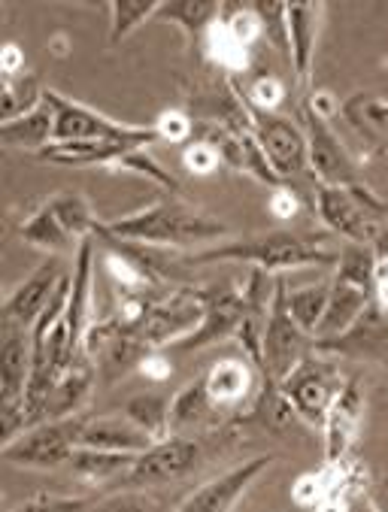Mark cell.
Masks as SVG:
<instances>
[{"label":"cell","instance_id":"4","mask_svg":"<svg viewBox=\"0 0 388 512\" xmlns=\"http://www.w3.org/2000/svg\"><path fill=\"white\" fill-rule=\"evenodd\" d=\"M231 79V91L240 97V104L246 110V119H249V131L252 137L258 140L270 170L279 176V182H288V185H298L301 179H310V152H307V134L301 125H295L291 119L279 116V113H264L258 107H252L249 100L243 97L240 85L234 76Z\"/></svg>","mask_w":388,"mask_h":512},{"label":"cell","instance_id":"37","mask_svg":"<svg viewBox=\"0 0 388 512\" xmlns=\"http://www.w3.org/2000/svg\"><path fill=\"white\" fill-rule=\"evenodd\" d=\"M328 494H331V482L325 479V473H307L291 488V497L301 506H319Z\"/></svg>","mask_w":388,"mask_h":512},{"label":"cell","instance_id":"32","mask_svg":"<svg viewBox=\"0 0 388 512\" xmlns=\"http://www.w3.org/2000/svg\"><path fill=\"white\" fill-rule=\"evenodd\" d=\"M237 79V76H234ZM240 85V82H237ZM243 97L249 100L252 107L264 110V113H276L279 104L288 97V85L279 76H258L255 82H249L246 88H240Z\"/></svg>","mask_w":388,"mask_h":512},{"label":"cell","instance_id":"16","mask_svg":"<svg viewBox=\"0 0 388 512\" xmlns=\"http://www.w3.org/2000/svg\"><path fill=\"white\" fill-rule=\"evenodd\" d=\"M370 303H373V291H367L355 282H346L340 276H331V297H328V310L319 325L316 343H331V340H340L343 334H349L364 319Z\"/></svg>","mask_w":388,"mask_h":512},{"label":"cell","instance_id":"29","mask_svg":"<svg viewBox=\"0 0 388 512\" xmlns=\"http://www.w3.org/2000/svg\"><path fill=\"white\" fill-rule=\"evenodd\" d=\"M161 0H116L110 4V46L128 40L146 22H155Z\"/></svg>","mask_w":388,"mask_h":512},{"label":"cell","instance_id":"21","mask_svg":"<svg viewBox=\"0 0 388 512\" xmlns=\"http://www.w3.org/2000/svg\"><path fill=\"white\" fill-rule=\"evenodd\" d=\"M0 140H4L7 149L34 152V155H40L46 146H52L55 143V113H52L49 100L43 97L40 107H34L22 119L0 125Z\"/></svg>","mask_w":388,"mask_h":512},{"label":"cell","instance_id":"25","mask_svg":"<svg viewBox=\"0 0 388 512\" xmlns=\"http://www.w3.org/2000/svg\"><path fill=\"white\" fill-rule=\"evenodd\" d=\"M213 413H219L216 403L207 394V382L204 376H198L194 382H188L176 397H173V434H182L188 428H204L213 422Z\"/></svg>","mask_w":388,"mask_h":512},{"label":"cell","instance_id":"5","mask_svg":"<svg viewBox=\"0 0 388 512\" xmlns=\"http://www.w3.org/2000/svg\"><path fill=\"white\" fill-rule=\"evenodd\" d=\"M346 382L349 379L340 373L337 361L313 352L276 385V394L288 406V413H295L301 422L313 428H325L328 413L343 394Z\"/></svg>","mask_w":388,"mask_h":512},{"label":"cell","instance_id":"30","mask_svg":"<svg viewBox=\"0 0 388 512\" xmlns=\"http://www.w3.org/2000/svg\"><path fill=\"white\" fill-rule=\"evenodd\" d=\"M40 100H43V88L37 85L34 76L4 79V91H0V119L4 122L22 119L25 113L40 107Z\"/></svg>","mask_w":388,"mask_h":512},{"label":"cell","instance_id":"31","mask_svg":"<svg viewBox=\"0 0 388 512\" xmlns=\"http://www.w3.org/2000/svg\"><path fill=\"white\" fill-rule=\"evenodd\" d=\"M152 128H155L158 140L173 143V146H188L194 140V134H198V119H194L188 110L173 107V110H164Z\"/></svg>","mask_w":388,"mask_h":512},{"label":"cell","instance_id":"19","mask_svg":"<svg viewBox=\"0 0 388 512\" xmlns=\"http://www.w3.org/2000/svg\"><path fill=\"white\" fill-rule=\"evenodd\" d=\"M91 382H94V370L79 358V361L55 382V388L46 394V400H43V406H40V416H37V425H40V422H61V419L79 416L82 403H85L88 394H91Z\"/></svg>","mask_w":388,"mask_h":512},{"label":"cell","instance_id":"40","mask_svg":"<svg viewBox=\"0 0 388 512\" xmlns=\"http://www.w3.org/2000/svg\"><path fill=\"white\" fill-rule=\"evenodd\" d=\"M22 67H25V55L19 52L16 43H7L4 52H0V73H4V79H16L22 76Z\"/></svg>","mask_w":388,"mask_h":512},{"label":"cell","instance_id":"20","mask_svg":"<svg viewBox=\"0 0 388 512\" xmlns=\"http://www.w3.org/2000/svg\"><path fill=\"white\" fill-rule=\"evenodd\" d=\"M222 16V4H194V0H176V4H161L155 22H170L185 34L191 52H204L210 31Z\"/></svg>","mask_w":388,"mask_h":512},{"label":"cell","instance_id":"6","mask_svg":"<svg viewBox=\"0 0 388 512\" xmlns=\"http://www.w3.org/2000/svg\"><path fill=\"white\" fill-rule=\"evenodd\" d=\"M43 97L49 100L55 113V143H131L146 149L158 143L152 125L137 128V125L116 122L55 88H43Z\"/></svg>","mask_w":388,"mask_h":512},{"label":"cell","instance_id":"33","mask_svg":"<svg viewBox=\"0 0 388 512\" xmlns=\"http://www.w3.org/2000/svg\"><path fill=\"white\" fill-rule=\"evenodd\" d=\"M307 203L313 207V197H307L304 188L282 182V185L273 188V194H270V200H267V213H270L276 222H291V219H295V216L307 207Z\"/></svg>","mask_w":388,"mask_h":512},{"label":"cell","instance_id":"10","mask_svg":"<svg viewBox=\"0 0 388 512\" xmlns=\"http://www.w3.org/2000/svg\"><path fill=\"white\" fill-rule=\"evenodd\" d=\"M201 300H204V319L198 325L191 337H185L182 343H176L179 352H194V349H204L222 340H234L243 316H246V303H243V291L228 285V282H216L210 288H198Z\"/></svg>","mask_w":388,"mask_h":512},{"label":"cell","instance_id":"15","mask_svg":"<svg viewBox=\"0 0 388 512\" xmlns=\"http://www.w3.org/2000/svg\"><path fill=\"white\" fill-rule=\"evenodd\" d=\"M361 419H364V391L358 385L355 376H349L343 394L337 397L334 409L328 413V422H325V461L328 464H340L349 458L352 452V443L358 437V428H361Z\"/></svg>","mask_w":388,"mask_h":512},{"label":"cell","instance_id":"7","mask_svg":"<svg viewBox=\"0 0 388 512\" xmlns=\"http://www.w3.org/2000/svg\"><path fill=\"white\" fill-rule=\"evenodd\" d=\"M288 285L279 276L276 279V294H273V306H270V319H267V331H264V349H261V376L270 388H276L291 370H295L307 355L316 352V343H310L313 337L291 319L288 313Z\"/></svg>","mask_w":388,"mask_h":512},{"label":"cell","instance_id":"24","mask_svg":"<svg viewBox=\"0 0 388 512\" xmlns=\"http://www.w3.org/2000/svg\"><path fill=\"white\" fill-rule=\"evenodd\" d=\"M340 113L370 143H388V97L355 94L340 107Z\"/></svg>","mask_w":388,"mask_h":512},{"label":"cell","instance_id":"18","mask_svg":"<svg viewBox=\"0 0 388 512\" xmlns=\"http://www.w3.org/2000/svg\"><path fill=\"white\" fill-rule=\"evenodd\" d=\"M79 446L85 449H101V452H116V455H143L155 443L125 416L113 419H85Z\"/></svg>","mask_w":388,"mask_h":512},{"label":"cell","instance_id":"12","mask_svg":"<svg viewBox=\"0 0 388 512\" xmlns=\"http://www.w3.org/2000/svg\"><path fill=\"white\" fill-rule=\"evenodd\" d=\"M64 276H67V270H64L61 258L43 261L25 282H19V285L7 294V300H4V322H7L10 328H25V331H31V328L40 322V316L49 310V303H52V297L58 294Z\"/></svg>","mask_w":388,"mask_h":512},{"label":"cell","instance_id":"3","mask_svg":"<svg viewBox=\"0 0 388 512\" xmlns=\"http://www.w3.org/2000/svg\"><path fill=\"white\" fill-rule=\"evenodd\" d=\"M319 222L352 246H373L388 228V200L367 185H313Z\"/></svg>","mask_w":388,"mask_h":512},{"label":"cell","instance_id":"11","mask_svg":"<svg viewBox=\"0 0 388 512\" xmlns=\"http://www.w3.org/2000/svg\"><path fill=\"white\" fill-rule=\"evenodd\" d=\"M273 461H276L273 455H258L213 476L201 488H194L173 512H231Z\"/></svg>","mask_w":388,"mask_h":512},{"label":"cell","instance_id":"36","mask_svg":"<svg viewBox=\"0 0 388 512\" xmlns=\"http://www.w3.org/2000/svg\"><path fill=\"white\" fill-rule=\"evenodd\" d=\"M94 500L88 497H58V494H37L25 503H19L10 512H88Z\"/></svg>","mask_w":388,"mask_h":512},{"label":"cell","instance_id":"35","mask_svg":"<svg viewBox=\"0 0 388 512\" xmlns=\"http://www.w3.org/2000/svg\"><path fill=\"white\" fill-rule=\"evenodd\" d=\"M182 164H185V170L191 176H213L219 167H225L222 158H219V152L210 143H204V140H191L182 149Z\"/></svg>","mask_w":388,"mask_h":512},{"label":"cell","instance_id":"9","mask_svg":"<svg viewBox=\"0 0 388 512\" xmlns=\"http://www.w3.org/2000/svg\"><path fill=\"white\" fill-rule=\"evenodd\" d=\"M301 128L307 134L310 173L319 185H361L358 161L343 146L340 134L331 128V119L313 110L307 100L301 104Z\"/></svg>","mask_w":388,"mask_h":512},{"label":"cell","instance_id":"38","mask_svg":"<svg viewBox=\"0 0 388 512\" xmlns=\"http://www.w3.org/2000/svg\"><path fill=\"white\" fill-rule=\"evenodd\" d=\"M88 512H152V506L137 494H116V497L94 503Z\"/></svg>","mask_w":388,"mask_h":512},{"label":"cell","instance_id":"14","mask_svg":"<svg viewBox=\"0 0 388 512\" xmlns=\"http://www.w3.org/2000/svg\"><path fill=\"white\" fill-rule=\"evenodd\" d=\"M325 16H328L325 4H310V0L288 4V64L304 88L313 82L316 46H319Z\"/></svg>","mask_w":388,"mask_h":512},{"label":"cell","instance_id":"13","mask_svg":"<svg viewBox=\"0 0 388 512\" xmlns=\"http://www.w3.org/2000/svg\"><path fill=\"white\" fill-rule=\"evenodd\" d=\"M204 449L201 440H191L182 434H173L164 443H155L152 449H146L143 455H137L128 482L131 485H161V482H173L179 476H185L188 470H194V464H201Z\"/></svg>","mask_w":388,"mask_h":512},{"label":"cell","instance_id":"27","mask_svg":"<svg viewBox=\"0 0 388 512\" xmlns=\"http://www.w3.org/2000/svg\"><path fill=\"white\" fill-rule=\"evenodd\" d=\"M134 461H137V455H116V452L79 446L73 452V458L67 461V467L73 470V476H79L85 482H107L113 476H128Z\"/></svg>","mask_w":388,"mask_h":512},{"label":"cell","instance_id":"8","mask_svg":"<svg viewBox=\"0 0 388 512\" xmlns=\"http://www.w3.org/2000/svg\"><path fill=\"white\" fill-rule=\"evenodd\" d=\"M82 425H85L82 416L61 419V422H40V425L28 428L25 434H19L13 443H4L0 455L16 467L55 470V467L67 464L73 458V452L79 449Z\"/></svg>","mask_w":388,"mask_h":512},{"label":"cell","instance_id":"17","mask_svg":"<svg viewBox=\"0 0 388 512\" xmlns=\"http://www.w3.org/2000/svg\"><path fill=\"white\" fill-rule=\"evenodd\" d=\"M204 382L216 409H237L255 394V364L249 358H222L204 373Z\"/></svg>","mask_w":388,"mask_h":512},{"label":"cell","instance_id":"28","mask_svg":"<svg viewBox=\"0 0 388 512\" xmlns=\"http://www.w3.org/2000/svg\"><path fill=\"white\" fill-rule=\"evenodd\" d=\"M201 55H204L207 61H213L216 67H222L228 76H240V73L249 67V61H252V49L243 46L240 40H234V37L225 31L222 22H216V28L210 31V37H207Z\"/></svg>","mask_w":388,"mask_h":512},{"label":"cell","instance_id":"39","mask_svg":"<svg viewBox=\"0 0 388 512\" xmlns=\"http://www.w3.org/2000/svg\"><path fill=\"white\" fill-rule=\"evenodd\" d=\"M146 379H155V382H161V379H167L170 376V361L161 355V349H155V352H149L143 361H140V367H137Z\"/></svg>","mask_w":388,"mask_h":512},{"label":"cell","instance_id":"26","mask_svg":"<svg viewBox=\"0 0 388 512\" xmlns=\"http://www.w3.org/2000/svg\"><path fill=\"white\" fill-rule=\"evenodd\" d=\"M285 297H288V313H291V319H295L316 340L319 325H322L325 310H328L331 279H319V282H310V285H301V288H291Z\"/></svg>","mask_w":388,"mask_h":512},{"label":"cell","instance_id":"1","mask_svg":"<svg viewBox=\"0 0 388 512\" xmlns=\"http://www.w3.org/2000/svg\"><path fill=\"white\" fill-rule=\"evenodd\" d=\"M104 234L125 240V243L152 246V249H198L201 252L207 246L228 240L231 228L222 219L194 210L176 197H164L131 216L107 222Z\"/></svg>","mask_w":388,"mask_h":512},{"label":"cell","instance_id":"2","mask_svg":"<svg viewBox=\"0 0 388 512\" xmlns=\"http://www.w3.org/2000/svg\"><path fill=\"white\" fill-rule=\"evenodd\" d=\"M337 258H340V252L334 246H328L325 234L270 231V234H252V237H243V240H222L216 246L194 252L188 261L191 264L237 261V264H249L252 270L282 276L285 270H301V267L334 270Z\"/></svg>","mask_w":388,"mask_h":512},{"label":"cell","instance_id":"23","mask_svg":"<svg viewBox=\"0 0 388 512\" xmlns=\"http://www.w3.org/2000/svg\"><path fill=\"white\" fill-rule=\"evenodd\" d=\"M173 397L167 394H137L125 403V419H131L152 443L173 437Z\"/></svg>","mask_w":388,"mask_h":512},{"label":"cell","instance_id":"34","mask_svg":"<svg viewBox=\"0 0 388 512\" xmlns=\"http://www.w3.org/2000/svg\"><path fill=\"white\" fill-rule=\"evenodd\" d=\"M252 7L261 19L264 37L288 58V4H252Z\"/></svg>","mask_w":388,"mask_h":512},{"label":"cell","instance_id":"22","mask_svg":"<svg viewBox=\"0 0 388 512\" xmlns=\"http://www.w3.org/2000/svg\"><path fill=\"white\" fill-rule=\"evenodd\" d=\"M22 240L28 243V246H34V249H40V252H49L52 258H58V255H64V252H70L73 246L79 249L82 243H76V237L67 231V225L61 222V216L55 213V207L49 203V197L40 203V207L25 219V225H22Z\"/></svg>","mask_w":388,"mask_h":512}]
</instances>
